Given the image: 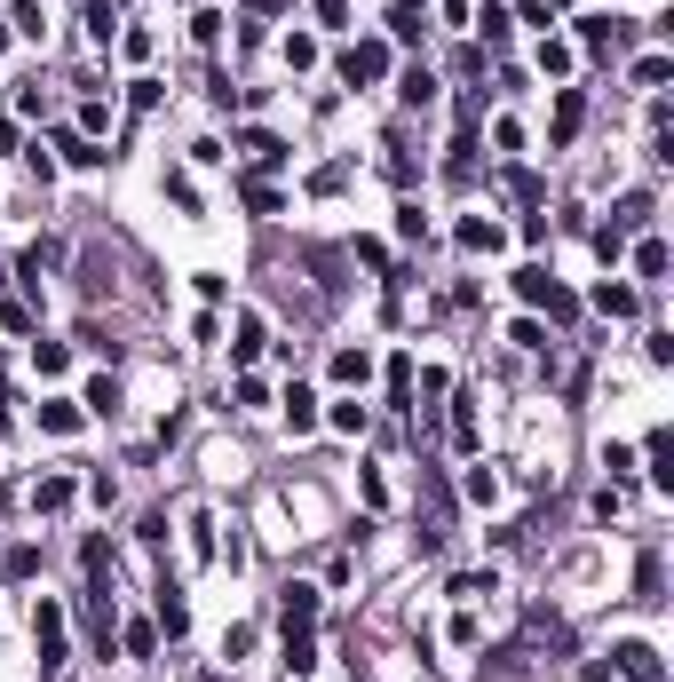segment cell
I'll use <instances>...</instances> for the list:
<instances>
[{
    "label": "cell",
    "instance_id": "e0dca14e",
    "mask_svg": "<svg viewBox=\"0 0 674 682\" xmlns=\"http://www.w3.org/2000/svg\"><path fill=\"white\" fill-rule=\"evenodd\" d=\"M56 151H64V159H72V167H96V159H104V151H96V143H88V135H56Z\"/></svg>",
    "mask_w": 674,
    "mask_h": 682
},
{
    "label": "cell",
    "instance_id": "5bb4252c",
    "mask_svg": "<svg viewBox=\"0 0 674 682\" xmlns=\"http://www.w3.org/2000/svg\"><path fill=\"white\" fill-rule=\"evenodd\" d=\"M80 270H88V278H80L88 294H112V254H96V246H88V262H80Z\"/></svg>",
    "mask_w": 674,
    "mask_h": 682
},
{
    "label": "cell",
    "instance_id": "d6986e66",
    "mask_svg": "<svg viewBox=\"0 0 674 682\" xmlns=\"http://www.w3.org/2000/svg\"><path fill=\"white\" fill-rule=\"evenodd\" d=\"M468 500L492 508V500H500V476H492V468H468Z\"/></svg>",
    "mask_w": 674,
    "mask_h": 682
},
{
    "label": "cell",
    "instance_id": "8992f818",
    "mask_svg": "<svg viewBox=\"0 0 674 682\" xmlns=\"http://www.w3.org/2000/svg\"><path fill=\"white\" fill-rule=\"evenodd\" d=\"M286 429H294V437H310V429H318V397H310L302 381L286 389Z\"/></svg>",
    "mask_w": 674,
    "mask_h": 682
},
{
    "label": "cell",
    "instance_id": "603a6c76",
    "mask_svg": "<svg viewBox=\"0 0 674 682\" xmlns=\"http://www.w3.org/2000/svg\"><path fill=\"white\" fill-rule=\"evenodd\" d=\"M246 151H254V167H278V159H286V143H278V135H246Z\"/></svg>",
    "mask_w": 674,
    "mask_h": 682
},
{
    "label": "cell",
    "instance_id": "83f0119b",
    "mask_svg": "<svg viewBox=\"0 0 674 682\" xmlns=\"http://www.w3.org/2000/svg\"><path fill=\"white\" fill-rule=\"evenodd\" d=\"M40 421H48L56 437H72V429H80V413H72V405H40Z\"/></svg>",
    "mask_w": 674,
    "mask_h": 682
},
{
    "label": "cell",
    "instance_id": "30bf717a",
    "mask_svg": "<svg viewBox=\"0 0 674 682\" xmlns=\"http://www.w3.org/2000/svg\"><path fill=\"white\" fill-rule=\"evenodd\" d=\"M595 310H603V318H635V286H611V278H603V286H595Z\"/></svg>",
    "mask_w": 674,
    "mask_h": 682
},
{
    "label": "cell",
    "instance_id": "7c38bea8",
    "mask_svg": "<svg viewBox=\"0 0 674 682\" xmlns=\"http://www.w3.org/2000/svg\"><path fill=\"white\" fill-rule=\"evenodd\" d=\"M460 246H468V254H492V246H500V223H484V215H468V223H460Z\"/></svg>",
    "mask_w": 674,
    "mask_h": 682
},
{
    "label": "cell",
    "instance_id": "6da1fadb",
    "mask_svg": "<svg viewBox=\"0 0 674 682\" xmlns=\"http://www.w3.org/2000/svg\"><path fill=\"white\" fill-rule=\"evenodd\" d=\"M32 643H40V675H56L64 667V611L40 595V611H32Z\"/></svg>",
    "mask_w": 674,
    "mask_h": 682
},
{
    "label": "cell",
    "instance_id": "ffe728a7",
    "mask_svg": "<svg viewBox=\"0 0 674 682\" xmlns=\"http://www.w3.org/2000/svg\"><path fill=\"white\" fill-rule=\"evenodd\" d=\"M254 349H262V318L246 310V318H238V365H254Z\"/></svg>",
    "mask_w": 674,
    "mask_h": 682
},
{
    "label": "cell",
    "instance_id": "d6a6232c",
    "mask_svg": "<svg viewBox=\"0 0 674 682\" xmlns=\"http://www.w3.org/2000/svg\"><path fill=\"white\" fill-rule=\"evenodd\" d=\"M199 682H223V675H199Z\"/></svg>",
    "mask_w": 674,
    "mask_h": 682
},
{
    "label": "cell",
    "instance_id": "f546056e",
    "mask_svg": "<svg viewBox=\"0 0 674 682\" xmlns=\"http://www.w3.org/2000/svg\"><path fill=\"white\" fill-rule=\"evenodd\" d=\"M159 627H167V635H183V627H191V611H183L175 595H159Z\"/></svg>",
    "mask_w": 674,
    "mask_h": 682
},
{
    "label": "cell",
    "instance_id": "d4e9b609",
    "mask_svg": "<svg viewBox=\"0 0 674 682\" xmlns=\"http://www.w3.org/2000/svg\"><path fill=\"white\" fill-rule=\"evenodd\" d=\"M468 24H484V40H508V8H492V0H484V16H468Z\"/></svg>",
    "mask_w": 674,
    "mask_h": 682
},
{
    "label": "cell",
    "instance_id": "1f68e13d",
    "mask_svg": "<svg viewBox=\"0 0 674 682\" xmlns=\"http://www.w3.org/2000/svg\"><path fill=\"white\" fill-rule=\"evenodd\" d=\"M318 8V24H349V0H310Z\"/></svg>",
    "mask_w": 674,
    "mask_h": 682
},
{
    "label": "cell",
    "instance_id": "ac0fdd59",
    "mask_svg": "<svg viewBox=\"0 0 674 682\" xmlns=\"http://www.w3.org/2000/svg\"><path fill=\"white\" fill-rule=\"evenodd\" d=\"M635 270H643V278H667V246L643 238V246H635Z\"/></svg>",
    "mask_w": 674,
    "mask_h": 682
},
{
    "label": "cell",
    "instance_id": "484cf974",
    "mask_svg": "<svg viewBox=\"0 0 674 682\" xmlns=\"http://www.w3.org/2000/svg\"><path fill=\"white\" fill-rule=\"evenodd\" d=\"M286 64H294V72H310V64H318V40H302V32H294V40H286Z\"/></svg>",
    "mask_w": 674,
    "mask_h": 682
},
{
    "label": "cell",
    "instance_id": "4316f807",
    "mask_svg": "<svg viewBox=\"0 0 674 682\" xmlns=\"http://www.w3.org/2000/svg\"><path fill=\"white\" fill-rule=\"evenodd\" d=\"M246 207H254V215H278V191H270V183L254 175V183H246Z\"/></svg>",
    "mask_w": 674,
    "mask_h": 682
},
{
    "label": "cell",
    "instance_id": "7402d4cb",
    "mask_svg": "<svg viewBox=\"0 0 674 682\" xmlns=\"http://www.w3.org/2000/svg\"><path fill=\"white\" fill-rule=\"evenodd\" d=\"M397 96H405V104H429V96H437V80H429V72H421V64H413V72H405V88H397Z\"/></svg>",
    "mask_w": 674,
    "mask_h": 682
},
{
    "label": "cell",
    "instance_id": "52a82bcc",
    "mask_svg": "<svg viewBox=\"0 0 674 682\" xmlns=\"http://www.w3.org/2000/svg\"><path fill=\"white\" fill-rule=\"evenodd\" d=\"M318 667V643H310V627H286V675H310Z\"/></svg>",
    "mask_w": 674,
    "mask_h": 682
},
{
    "label": "cell",
    "instance_id": "f1b7e54d",
    "mask_svg": "<svg viewBox=\"0 0 674 682\" xmlns=\"http://www.w3.org/2000/svg\"><path fill=\"white\" fill-rule=\"evenodd\" d=\"M452 437H460V445H476V413H468V397H452Z\"/></svg>",
    "mask_w": 674,
    "mask_h": 682
},
{
    "label": "cell",
    "instance_id": "3957f363",
    "mask_svg": "<svg viewBox=\"0 0 674 682\" xmlns=\"http://www.w3.org/2000/svg\"><path fill=\"white\" fill-rule=\"evenodd\" d=\"M611 675H627V682H659V651H651V643H619V651H611Z\"/></svg>",
    "mask_w": 674,
    "mask_h": 682
},
{
    "label": "cell",
    "instance_id": "9a60e30c",
    "mask_svg": "<svg viewBox=\"0 0 674 682\" xmlns=\"http://www.w3.org/2000/svg\"><path fill=\"white\" fill-rule=\"evenodd\" d=\"M651 223V199H619V223H611V238H627V230Z\"/></svg>",
    "mask_w": 674,
    "mask_h": 682
},
{
    "label": "cell",
    "instance_id": "44dd1931",
    "mask_svg": "<svg viewBox=\"0 0 674 682\" xmlns=\"http://www.w3.org/2000/svg\"><path fill=\"white\" fill-rule=\"evenodd\" d=\"M659 579H667L659 556H643V564H635V595H643V603H659Z\"/></svg>",
    "mask_w": 674,
    "mask_h": 682
},
{
    "label": "cell",
    "instance_id": "8fae6325",
    "mask_svg": "<svg viewBox=\"0 0 674 682\" xmlns=\"http://www.w3.org/2000/svg\"><path fill=\"white\" fill-rule=\"evenodd\" d=\"M365 373H373V357H365V349H341V357H334V381H341V389H365Z\"/></svg>",
    "mask_w": 674,
    "mask_h": 682
},
{
    "label": "cell",
    "instance_id": "4fadbf2b",
    "mask_svg": "<svg viewBox=\"0 0 674 682\" xmlns=\"http://www.w3.org/2000/svg\"><path fill=\"white\" fill-rule=\"evenodd\" d=\"M64 500H72V484H64V476H40V484H32V508H40V516H56Z\"/></svg>",
    "mask_w": 674,
    "mask_h": 682
},
{
    "label": "cell",
    "instance_id": "2e32d148",
    "mask_svg": "<svg viewBox=\"0 0 674 682\" xmlns=\"http://www.w3.org/2000/svg\"><path fill=\"white\" fill-rule=\"evenodd\" d=\"M88 413H119V381H112V373L88 381Z\"/></svg>",
    "mask_w": 674,
    "mask_h": 682
},
{
    "label": "cell",
    "instance_id": "ba28073f",
    "mask_svg": "<svg viewBox=\"0 0 674 682\" xmlns=\"http://www.w3.org/2000/svg\"><path fill=\"white\" fill-rule=\"evenodd\" d=\"M579 119H587V96H579V88H563V96H556V143L579 135Z\"/></svg>",
    "mask_w": 674,
    "mask_h": 682
},
{
    "label": "cell",
    "instance_id": "4dcf8cb0",
    "mask_svg": "<svg viewBox=\"0 0 674 682\" xmlns=\"http://www.w3.org/2000/svg\"><path fill=\"white\" fill-rule=\"evenodd\" d=\"M540 72H571V48L563 40H540Z\"/></svg>",
    "mask_w": 674,
    "mask_h": 682
},
{
    "label": "cell",
    "instance_id": "9c48e42d",
    "mask_svg": "<svg viewBox=\"0 0 674 682\" xmlns=\"http://www.w3.org/2000/svg\"><path fill=\"white\" fill-rule=\"evenodd\" d=\"M476 682H524V651H492V667H476Z\"/></svg>",
    "mask_w": 674,
    "mask_h": 682
},
{
    "label": "cell",
    "instance_id": "7a4b0ae2",
    "mask_svg": "<svg viewBox=\"0 0 674 682\" xmlns=\"http://www.w3.org/2000/svg\"><path fill=\"white\" fill-rule=\"evenodd\" d=\"M516 294H524L532 310H548V318H571V294H563L548 270H524V278H516Z\"/></svg>",
    "mask_w": 674,
    "mask_h": 682
},
{
    "label": "cell",
    "instance_id": "836d02e7",
    "mask_svg": "<svg viewBox=\"0 0 674 682\" xmlns=\"http://www.w3.org/2000/svg\"><path fill=\"white\" fill-rule=\"evenodd\" d=\"M397 8H413V0H397Z\"/></svg>",
    "mask_w": 674,
    "mask_h": 682
},
{
    "label": "cell",
    "instance_id": "cb8c5ba5",
    "mask_svg": "<svg viewBox=\"0 0 674 682\" xmlns=\"http://www.w3.org/2000/svg\"><path fill=\"white\" fill-rule=\"evenodd\" d=\"M452 595H460V603H476V595H492V571H460V579H452Z\"/></svg>",
    "mask_w": 674,
    "mask_h": 682
},
{
    "label": "cell",
    "instance_id": "277c9868",
    "mask_svg": "<svg viewBox=\"0 0 674 682\" xmlns=\"http://www.w3.org/2000/svg\"><path fill=\"white\" fill-rule=\"evenodd\" d=\"M341 72H349V80H381V72H389V48H381V40H357V48L341 56Z\"/></svg>",
    "mask_w": 674,
    "mask_h": 682
},
{
    "label": "cell",
    "instance_id": "5b68a950",
    "mask_svg": "<svg viewBox=\"0 0 674 682\" xmlns=\"http://www.w3.org/2000/svg\"><path fill=\"white\" fill-rule=\"evenodd\" d=\"M278 619L286 627H318V587H286L278 595Z\"/></svg>",
    "mask_w": 674,
    "mask_h": 682
}]
</instances>
